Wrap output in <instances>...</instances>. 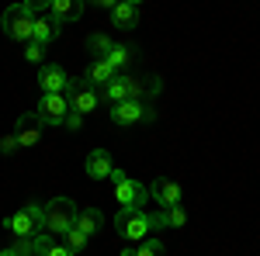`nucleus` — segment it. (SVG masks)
Wrapping results in <instances>:
<instances>
[{"instance_id":"1","label":"nucleus","mask_w":260,"mask_h":256,"mask_svg":"<svg viewBox=\"0 0 260 256\" xmlns=\"http://www.w3.org/2000/svg\"><path fill=\"white\" fill-rule=\"evenodd\" d=\"M115 229H118L121 239L139 242V239H146L153 229H167V215H149V211H142V208H121L118 218H115Z\"/></svg>"},{"instance_id":"2","label":"nucleus","mask_w":260,"mask_h":256,"mask_svg":"<svg viewBox=\"0 0 260 256\" xmlns=\"http://www.w3.org/2000/svg\"><path fill=\"white\" fill-rule=\"evenodd\" d=\"M156 90H160V80L146 83V80H139V77L118 73V77L104 87V100H111V104H118V100H146L149 94H156Z\"/></svg>"},{"instance_id":"3","label":"nucleus","mask_w":260,"mask_h":256,"mask_svg":"<svg viewBox=\"0 0 260 256\" xmlns=\"http://www.w3.org/2000/svg\"><path fill=\"white\" fill-rule=\"evenodd\" d=\"M7 232L18 239H35L39 232H45V204H24L21 211L7 215Z\"/></svg>"},{"instance_id":"4","label":"nucleus","mask_w":260,"mask_h":256,"mask_svg":"<svg viewBox=\"0 0 260 256\" xmlns=\"http://www.w3.org/2000/svg\"><path fill=\"white\" fill-rule=\"evenodd\" d=\"M77 215H80V208H77L70 197H52V201L45 204V232L66 236V232L77 225Z\"/></svg>"},{"instance_id":"5","label":"nucleus","mask_w":260,"mask_h":256,"mask_svg":"<svg viewBox=\"0 0 260 256\" xmlns=\"http://www.w3.org/2000/svg\"><path fill=\"white\" fill-rule=\"evenodd\" d=\"M0 28H4V35L14 42H31V28H35V14L24 7V4H11L7 11H4V18H0Z\"/></svg>"},{"instance_id":"6","label":"nucleus","mask_w":260,"mask_h":256,"mask_svg":"<svg viewBox=\"0 0 260 256\" xmlns=\"http://www.w3.org/2000/svg\"><path fill=\"white\" fill-rule=\"evenodd\" d=\"M111 180H115V197H118L121 208H146V204H149V187H146V184L125 177L121 170H115Z\"/></svg>"},{"instance_id":"7","label":"nucleus","mask_w":260,"mask_h":256,"mask_svg":"<svg viewBox=\"0 0 260 256\" xmlns=\"http://www.w3.org/2000/svg\"><path fill=\"white\" fill-rule=\"evenodd\" d=\"M153 107L146 100H118L111 104V121L115 125H142V121H153Z\"/></svg>"},{"instance_id":"8","label":"nucleus","mask_w":260,"mask_h":256,"mask_svg":"<svg viewBox=\"0 0 260 256\" xmlns=\"http://www.w3.org/2000/svg\"><path fill=\"white\" fill-rule=\"evenodd\" d=\"M66 100H70V107H73V111H80V115L98 111V104H101L98 90H94L83 77L80 80H70V87H66Z\"/></svg>"},{"instance_id":"9","label":"nucleus","mask_w":260,"mask_h":256,"mask_svg":"<svg viewBox=\"0 0 260 256\" xmlns=\"http://www.w3.org/2000/svg\"><path fill=\"white\" fill-rule=\"evenodd\" d=\"M45 125H66V115H70V100L66 94H42L39 111H35Z\"/></svg>"},{"instance_id":"10","label":"nucleus","mask_w":260,"mask_h":256,"mask_svg":"<svg viewBox=\"0 0 260 256\" xmlns=\"http://www.w3.org/2000/svg\"><path fill=\"white\" fill-rule=\"evenodd\" d=\"M42 125L45 121L39 118V115H21L18 118V142H21V149H31V145H39V138H42Z\"/></svg>"},{"instance_id":"11","label":"nucleus","mask_w":260,"mask_h":256,"mask_svg":"<svg viewBox=\"0 0 260 256\" xmlns=\"http://www.w3.org/2000/svg\"><path fill=\"white\" fill-rule=\"evenodd\" d=\"M39 87H42V94H66L70 77L62 73V66H42L39 69Z\"/></svg>"},{"instance_id":"12","label":"nucleus","mask_w":260,"mask_h":256,"mask_svg":"<svg viewBox=\"0 0 260 256\" xmlns=\"http://www.w3.org/2000/svg\"><path fill=\"white\" fill-rule=\"evenodd\" d=\"M149 197L156 201V204H163V208H174V204H180V184H174V180H153L149 184Z\"/></svg>"},{"instance_id":"13","label":"nucleus","mask_w":260,"mask_h":256,"mask_svg":"<svg viewBox=\"0 0 260 256\" xmlns=\"http://www.w3.org/2000/svg\"><path fill=\"white\" fill-rule=\"evenodd\" d=\"M87 177L90 180H104L115 173V166H111V153L108 149H94V153H87Z\"/></svg>"},{"instance_id":"14","label":"nucleus","mask_w":260,"mask_h":256,"mask_svg":"<svg viewBox=\"0 0 260 256\" xmlns=\"http://www.w3.org/2000/svg\"><path fill=\"white\" fill-rule=\"evenodd\" d=\"M59 21L52 18V14H35V28H31V42H39V45H49V42L59 39Z\"/></svg>"},{"instance_id":"15","label":"nucleus","mask_w":260,"mask_h":256,"mask_svg":"<svg viewBox=\"0 0 260 256\" xmlns=\"http://www.w3.org/2000/svg\"><path fill=\"white\" fill-rule=\"evenodd\" d=\"M111 24L121 28V31H132L139 24V4H128V0H118L111 7Z\"/></svg>"},{"instance_id":"16","label":"nucleus","mask_w":260,"mask_h":256,"mask_svg":"<svg viewBox=\"0 0 260 256\" xmlns=\"http://www.w3.org/2000/svg\"><path fill=\"white\" fill-rule=\"evenodd\" d=\"M115 77H118V69H115L108 59H94L90 66H87V73H83V80H87L90 87H108Z\"/></svg>"},{"instance_id":"17","label":"nucleus","mask_w":260,"mask_h":256,"mask_svg":"<svg viewBox=\"0 0 260 256\" xmlns=\"http://www.w3.org/2000/svg\"><path fill=\"white\" fill-rule=\"evenodd\" d=\"M83 7H87V0H52V7H49V14L59 21H80Z\"/></svg>"},{"instance_id":"18","label":"nucleus","mask_w":260,"mask_h":256,"mask_svg":"<svg viewBox=\"0 0 260 256\" xmlns=\"http://www.w3.org/2000/svg\"><path fill=\"white\" fill-rule=\"evenodd\" d=\"M101 225H104V215H101L98 208H83L80 215H77V229H83L87 236H98Z\"/></svg>"},{"instance_id":"19","label":"nucleus","mask_w":260,"mask_h":256,"mask_svg":"<svg viewBox=\"0 0 260 256\" xmlns=\"http://www.w3.org/2000/svg\"><path fill=\"white\" fill-rule=\"evenodd\" d=\"M121 256H163V242L160 239H142L139 246H125Z\"/></svg>"},{"instance_id":"20","label":"nucleus","mask_w":260,"mask_h":256,"mask_svg":"<svg viewBox=\"0 0 260 256\" xmlns=\"http://www.w3.org/2000/svg\"><path fill=\"white\" fill-rule=\"evenodd\" d=\"M111 45H115V42L108 39V35H101V31H94V35H87V49H90V52H94L98 59H108Z\"/></svg>"},{"instance_id":"21","label":"nucleus","mask_w":260,"mask_h":256,"mask_svg":"<svg viewBox=\"0 0 260 256\" xmlns=\"http://www.w3.org/2000/svg\"><path fill=\"white\" fill-rule=\"evenodd\" d=\"M62 239H66V249H73V253H80L83 246L90 242V236H87L83 229H77V225H73V229H70V232H66Z\"/></svg>"},{"instance_id":"22","label":"nucleus","mask_w":260,"mask_h":256,"mask_svg":"<svg viewBox=\"0 0 260 256\" xmlns=\"http://www.w3.org/2000/svg\"><path fill=\"white\" fill-rule=\"evenodd\" d=\"M108 62H111V66H115V69L121 73V69L132 62V52H128L125 45H111V52H108Z\"/></svg>"},{"instance_id":"23","label":"nucleus","mask_w":260,"mask_h":256,"mask_svg":"<svg viewBox=\"0 0 260 256\" xmlns=\"http://www.w3.org/2000/svg\"><path fill=\"white\" fill-rule=\"evenodd\" d=\"M163 215H167V229H184L187 225V211L174 204V208H163Z\"/></svg>"},{"instance_id":"24","label":"nucleus","mask_w":260,"mask_h":256,"mask_svg":"<svg viewBox=\"0 0 260 256\" xmlns=\"http://www.w3.org/2000/svg\"><path fill=\"white\" fill-rule=\"evenodd\" d=\"M42 56H45V45H39V42H28L24 45V59L28 62H42Z\"/></svg>"},{"instance_id":"25","label":"nucleus","mask_w":260,"mask_h":256,"mask_svg":"<svg viewBox=\"0 0 260 256\" xmlns=\"http://www.w3.org/2000/svg\"><path fill=\"white\" fill-rule=\"evenodd\" d=\"M42 256H77V253H73V249H66V242H56V239H52V242H49V249H45Z\"/></svg>"},{"instance_id":"26","label":"nucleus","mask_w":260,"mask_h":256,"mask_svg":"<svg viewBox=\"0 0 260 256\" xmlns=\"http://www.w3.org/2000/svg\"><path fill=\"white\" fill-rule=\"evenodd\" d=\"M18 149H21L18 135H4V138H0V153H7V156H11V153H18Z\"/></svg>"},{"instance_id":"27","label":"nucleus","mask_w":260,"mask_h":256,"mask_svg":"<svg viewBox=\"0 0 260 256\" xmlns=\"http://www.w3.org/2000/svg\"><path fill=\"white\" fill-rule=\"evenodd\" d=\"M21 4H24L31 14H42V11H49V7H52V0H21Z\"/></svg>"},{"instance_id":"28","label":"nucleus","mask_w":260,"mask_h":256,"mask_svg":"<svg viewBox=\"0 0 260 256\" xmlns=\"http://www.w3.org/2000/svg\"><path fill=\"white\" fill-rule=\"evenodd\" d=\"M80 125H83V115L70 107V115H66V128H70V132H80Z\"/></svg>"},{"instance_id":"29","label":"nucleus","mask_w":260,"mask_h":256,"mask_svg":"<svg viewBox=\"0 0 260 256\" xmlns=\"http://www.w3.org/2000/svg\"><path fill=\"white\" fill-rule=\"evenodd\" d=\"M87 4H94V7H104V11H111L118 0H87Z\"/></svg>"},{"instance_id":"30","label":"nucleus","mask_w":260,"mask_h":256,"mask_svg":"<svg viewBox=\"0 0 260 256\" xmlns=\"http://www.w3.org/2000/svg\"><path fill=\"white\" fill-rule=\"evenodd\" d=\"M128 4H142V0H128Z\"/></svg>"},{"instance_id":"31","label":"nucleus","mask_w":260,"mask_h":256,"mask_svg":"<svg viewBox=\"0 0 260 256\" xmlns=\"http://www.w3.org/2000/svg\"><path fill=\"white\" fill-rule=\"evenodd\" d=\"M24 256H39V253H24Z\"/></svg>"}]
</instances>
